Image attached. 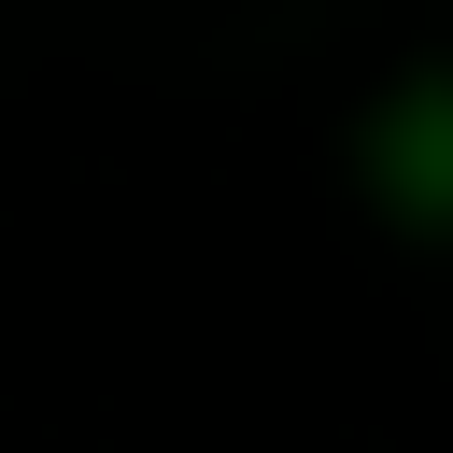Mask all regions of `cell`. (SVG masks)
<instances>
[{
  "mask_svg": "<svg viewBox=\"0 0 453 453\" xmlns=\"http://www.w3.org/2000/svg\"><path fill=\"white\" fill-rule=\"evenodd\" d=\"M368 170H382V198H396V212H439V226H453V85L396 99V113H382V142H368Z\"/></svg>",
  "mask_w": 453,
  "mask_h": 453,
  "instance_id": "cell-1",
  "label": "cell"
}]
</instances>
